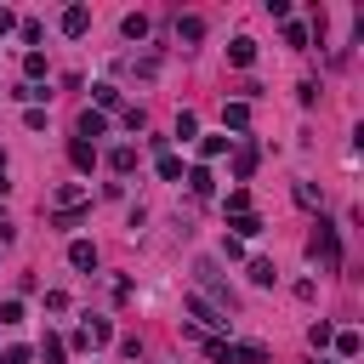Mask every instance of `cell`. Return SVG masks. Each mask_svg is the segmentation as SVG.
<instances>
[{
	"instance_id": "484cf974",
	"label": "cell",
	"mask_w": 364,
	"mask_h": 364,
	"mask_svg": "<svg viewBox=\"0 0 364 364\" xmlns=\"http://www.w3.org/2000/svg\"><path fill=\"white\" fill-rule=\"evenodd\" d=\"M160 176L176 182V176H182V160H176V154H160Z\"/></svg>"
},
{
	"instance_id": "d6986e66",
	"label": "cell",
	"mask_w": 364,
	"mask_h": 364,
	"mask_svg": "<svg viewBox=\"0 0 364 364\" xmlns=\"http://www.w3.org/2000/svg\"><path fill=\"white\" fill-rule=\"evenodd\" d=\"M251 279H256V285H273V279H279V267H273L267 256H256V262H251Z\"/></svg>"
},
{
	"instance_id": "ffe728a7",
	"label": "cell",
	"mask_w": 364,
	"mask_h": 364,
	"mask_svg": "<svg viewBox=\"0 0 364 364\" xmlns=\"http://www.w3.org/2000/svg\"><path fill=\"white\" fill-rule=\"evenodd\" d=\"M120 29H125V40H143V34H148V18H143V12H131Z\"/></svg>"
},
{
	"instance_id": "7a4b0ae2",
	"label": "cell",
	"mask_w": 364,
	"mask_h": 364,
	"mask_svg": "<svg viewBox=\"0 0 364 364\" xmlns=\"http://www.w3.org/2000/svg\"><path fill=\"white\" fill-rule=\"evenodd\" d=\"M307 256H313V262H325L330 273L342 267V234H336L330 222H318V227H313V239H307Z\"/></svg>"
},
{
	"instance_id": "5bb4252c",
	"label": "cell",
	"mask_w": 364,
	"mask_h": 364,
	"mask_svg": "<svg viewBox=\"0 0 364 364\" xmlns=\"http://www.w3.org/2000/svg\"><path fill=\"white\" fill-rule=\"evenodd\" d=\"M108 165H114L120 176H131V171H136V148H131V143H125V148H114V154H108Z\"/></svg>"
},
{
	"instance_id": "e0dca14e",
	"label": "cell",
	"mask_w": 364,
	"mask_h": 364,
	"mask_svg": "<svg viewBox=\"0 0 364 364\" xmlns=\"http://www.w3.org/2000/svg\"><path fill=\"white\" fill-rule=\"evenodd\" d=\"M108 336H114V325H108V318H91V325H85V342H91V347H103Z\"/></svg>"
},
{
	"instance_id": "ac0fdd59",
	"label": "cell",
	"mask_w": 364,
	"mask_h": 364,
	"mask_svg": "<svg viewBox=\"0 0 364 364\" xmlns=\"http://www.w3.org/2000/svg\"><path fill=\"white\" fill-rule=\"evenodd\" d=\"M330 342H336V353H342V358H358V347H364V342H358V330H342V336H330Z\"/></svg>"
},
{
	"instance_id": "44dd1931",
	"label": "cell",
	"mask_w": 364,
	"mask_h": 364,
	"mask_svg": "<svg viewBox=\"0 0 364 364\" xmlns=\"http://www.w3.org/2000/svg\"><path fill=\"white\" fill-rule=\"evenodd\" d=\"M251 211V194L245 188H227V216H245Z\"/></svg>"
},
{
	"instance_id": "83f0119b",
	"label": "cell",
	"mask_w": 364,
	"mask_h": 364,
	"mask_svg": "<svg viewBox=\"0 0 364 364\" xmlns=\"http://www.w3.org/2000/svg\"><path fill=\"white\" fill-rule=\"evenodd\" d=\"M23 69H29V80H40V74H46V52H29V57H23Z\"/></svg>"
},
{
	"instance_id": "ba28073f",
	"label": "cell",
	"mask_w": 364,
	"mask_h": 364,
	"mask_svg": "<svg viewBox=\"0 0 364 364\" xmlns=\"http://www.w3.org/2000/svg\"><path fill=\"white\" fill-rule=\"evenodd\" d=\"M222 125L227 131H245L251 125V103H222Z\"/></svg>"
},
{
	"instance_id": "8992f818",
	"label": "cell",
	"mask_w": 364,
	"mask_h": 364,
	"mask_svg": "<svg viewBox=\"0 0 364 364\" xmlns=\"http://www.w3.org/2000/svg\"><path fill=\"white\" fill-rule=\"evenodd\" d=\"M227 63H234V69H251V63H256V40H251V34H239L234 46H227Z\"/></svg>"
},
{
	"instance_id": "9c48e42d",
	"label": "cell",
	"mask_w": 364,
	"mask_h": 364,
	"mask_svg": "<svg viewBox=\"0 0 364 364\" xmlns=\"http://www.w3.org/2000/svg\"><path fill=\"white\" fill-rule=\"evenodd\" d=\"M69 160H74V171H91V165H97V148L74 136V143H69Z\"/></svg>"
},
{
	"instance_id": "4dcf8cb0",
	"label": "cell",
	"mask_w": 364,
	"mask_h": 364,
	"mask_svg": "<svg viewBox=\"0 0 364 364\" xmlns=\"http://www.w3.org/2000/svg\"><path fill=\"white\" fill-rule=\"evenodd\" d=\"M318 364H330V358H318Z\"/></svg>"
},
{
	"instance_id": "603a6c76",
	"label": "cell",
	"mask_w": 364,
	"mask_h": 364,
	"mask_svg": "<svg viewBox=\"0 0 364 364\" xmlns=\"http://www.w3.org/2000/svg\"><path fill=\"white\" fill-rule=\"evenodd\" d=\"M176 136H182V143H188V136H200V120H194L188 108H182V114H176Z\"/></svg>"
},
{
	"instance_id": "4316f807",
	"label": "cell",
	"mask_w": 364,
	"mask_h": 364,
	"mask_svg": "<svg viewBox=\"0 0 364 364\" xmlns=\"http://www.w3.org/2000/svg\"><path fill=\"white\" fill-rule=\"evenodd\" d=\"M330 336H336V330H330V325H325V318H318V325H313V330H307V342H313V347H330Z\"/></svg>"
},
{
	"instance_id": "30bf717a",
	"label": "cell",
	"mask_w": 364,
	"mask_h": 364,
	"mask_svg": "<svg viewBox=\"0 0 364 364\" xmlns=\"http://www.w3.org/2000/svg\"><path fill=\"white\" fill-rule=\"evenodd\" d=\"M69 262H74V267H97V245H91V239H74V245H69Z\"/></svg>"
},
{
	"instance_id": "2e32d148",
	"label": "cell",
	"mask_w": 364,
	"mask_h": 364,
	"mask_svg": "<svg viewBox=\"0 0 364 364\" xmlns=\"http://www.w3.org/2000/svg\"><path fill=\"white\" fill-rule=\"evenodd\" d=\"M227 148H234V136H200V154H205V160H216V154H227Z\"/></svg>"
},
{
	"instance_id": "52a82bcc",
	"label": "cell",
	"mask_w": 364,
	"mask_h": 364,
	"mask_svg": "<svg viewBox=\"0 0 364 364\" xmlns=\"http://www.w3.org/2000/svg\"><path fill=\"white\" fill-rule=\"evenodd\" d=\"M85 29H91V12H85V6H69V12H63V34H69V40H80Z\"/></svg>"
},
{
	"instance_id": "d4e9b609",
	"label": "cell",
	"mask_w": 364,
	"mask_h": 364,
	"mask_svg": "<svg viewBox=\"0 0 364 364\" xmlns=\"http://www.w3.org/2000/svg\"><path fill=\"white\" fill-rule=\"evenodd\" d=\"M176 34H182V40H200L205 23H200V18H176Z\"/></svg>"
},
{
	"instance_id": "cb8c5ba5",
	"label": "cell",
	"mask_w": 364,
	"mask_h": 364,
	"mask_svg": "<svg viewBox=\"0 0 364 364\" xmlns=\"http://www.w3.org/2000/svg\"><path fill=\"white\" fill-rule=\"evenodd\" d=\"M40 358H46V364H63V342L46 336V342H40Z\"/></svg>"
},
{
	"instance_id": "7402d4cb",
	"label": "cell",
	"mask_w": 364,
	"mask_h": 364,
	"mask_svg": "<svg viewBox=\"0 0 364 364\" xmlns=\"http://www.w3.org/2000/svg\"><path fill=\"white\" fill-rule=\"evenodd\" d=\"M91 97H97V114H103V108L120 103V91H114V85H91Z\"/></svg>"
},
{
	"instance_id": "7c38bea8",
	"label": "cell",
	"mask_w": 364,
	"mask_h": 364,
	"mask_svg": "<svg viewBox=\"0 0 364 364\" xmlns=\"http://www.w3.org/2000/svg\"><path fill=\"white\" fill-rule=\"evenodd\" d=\"M188 188H194L200 200H211V194H216V182H211V171H205V165H194V171H188Z\"/></svg>"
},
{
	"instance_id": "6da1fadb",
	"label": "cell",
	"mask_w": 364,
	"mask_h": 364,
	"mask_svg": "<svg viewBox=\"0 0 364 364\" xmlns=\"http://www.w3.org/2000/svg\"><path fill=\"white\" fill-rule=\"evenodd\" d=\"M205 347H211L216 364H267V347H256V342H222V336H211Z\"/></svg>"
},
{
	"instance_id": "4fadbf2b",
	"label": "cell",
	"mask_w": 364,
	"mask_h": 364,
	"mask_svg": "<svg viewBox=\"0 0 364 364\" xmlns=\"http://www.w3.org/2000/svg\"><path fill=\"white\" fill-rule=\"evenodd\" d=\"M256 234H262V216H256V211L234 216V239H256Z\"/></svg>"
},
{
	"instance_id": "3957f363",
	"label": "cell",
	"mask_w": 364,
	"mask_h": 364,
	"mask_svg": "<svg viewBox=\"0 0 364 364\" xmlns=\"http://www.w3.org/2000/svg\"><path fill=\"white\" fill-rule=\"evenodd\" d=\"M91 205V194L80 188V182H63V188H57V216H80Z\"/></svg>"
},
{
	"instance_id": "8fae6325",
	"label": "cell",
	"mask_w": 364,
	"mask_h": 364,
	"mask_svg": "<svg viewBox=\"0 0 364 364\" xmlns=\"http://www.w3.org/2000/svg\"><path fill=\"white\" fill-rule=\"evenodd\" d=\"M103 131H108V120H103L97 108H85V114H80V143H85V136H103Z\"/></svg>"
},
{
	"instance_id": "9a60e30c",
	"label": "cell",
	"mask_w": 364,
	"mask_h": 364,
	"mask_svg": "<svg viewBox=\"0 0 364 364\" xmlns=\"http://www.w3.org/2000/svg\"><path fill=\"white\" fill-rule=\"evenodd\" d=\"M251 171H256V148H251V143H239V154H234V176L245 182Z\"/></svg>"
},
{
	"instance_id": "277c9868",
	"label": "cell",
	"mask_w": 364,
	"mask_h": 364,
	"mask_svg": "<svg viewBox=\"0 0 364 364\" xmlns=\"http://www.w3.org/2000/svg\"><path fill=\"white\" fill-rule=\"evenodd\" d=\"M182 307H188V313L200 318V325H205V330H222V325H227V318H222V307H216V302H205V296H188V302H182Z\"/></svg>"
},
{
	"instance_id": "f546056e",
	"label": "cell",
	"mask_w": 364,
	"mask_h": 364,
	"mask_svg": "<svg viewBox=\"0 0 364 364\" xmlns=\"http://www.w3.org/2000/svg\"><path fill=\"white\" fill-rule=\"evenodd\" d=\"M12 23H18V18H12V12H6V6H0V34H6V29H12Z\"/></svg>"
},
{
	"instance_id": "f1b7e54d",
	"label": "cell",
	"mask_w": 364,
	"mask_h": 364,
	"mask_svg": "<svg viewBox=\"0 0 364 364\" xmlns=\"http://www.w3.org/2000/svg\"><path fill=\"white\" fill-rule=\"evenodd\" d=\"M23 318V302H0V325H18Z\"/></svg>"
},
{
	"instance_id": "5b68a950",
	"label": "cell",
	"mask_w": 364,
	"mask_h": 364,
	"mask_svg": "<svg viewBox=\"0 0 364 364\" xmlns=\"http://www.w3.org/2000/svg\"><path fill=\"white\" fill-rule=\"evenodd\" d=\"M194 273H200V285H205V290H211V296H216L222 307H234V296H227V290H222V273H216V262H211V256H205V262H200Z\"/></svg>"
}]
</instances>
